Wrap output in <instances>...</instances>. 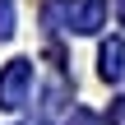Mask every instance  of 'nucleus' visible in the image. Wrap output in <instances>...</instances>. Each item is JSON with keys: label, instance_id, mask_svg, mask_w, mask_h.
Returning a JSON list of instances; mask_svg holds the SVG:
<instances>
[{"label": "nucleus", "instance_id": "7", "mask_svg": "<svg viewBox=\"0 0 125 125\" xmlns=\"http://www.w3.org/2000/svg\"><path fill=\"white\" fill-rule=\"evenodd\" d=\"M116 9H121V23H125V0H116Z\"/></svg>", "mask_w": 125, "mask_h": 125}, {"label": "nucleus", "instance_id": "4", "mask_svg": "<svg viewBox=\"0 0 125 125\" xmlns=\"http://www.w3.org/2000/svg\"><path fill=\"white\" fill-rule=\"evenodd\" d=\"M14 32V9H9V0H0V42Z\"/></svg>", "mask_w": 125, "mask_h": 125}, {"label": "nucleus", "instance_id": "3", "mask_svg": "<svg viewBox=\"0 0 125 125\" xmlns=\"http://www.w3.org/2000/svg\"><path fill=\"white\" fill-rule=\"evenodd\" d=\"M125 46H121V37H107L102 42V51H97V70H102V79H121L125 74Z\"/></svg>", "mask_w": 125, "mask_h": 125}, {"label": "nucleus", "instance_id": "2", "mask_svg": "<svg viewBox=\"0 0 125 125\" xmlns=\"http://www.w3.org/2000/svg\"><path fill=\"white\" fill-rule=\"evenodd\" d=\"M28 88H32V60H9L0 70V107L19 111L28 102Z\"/></svg>", "mask_w": 125, "mask_h": 125}, {"label": "nucleus", "instance_id": "6", "mask_svg": "<svg viewBox=\"0 0 125 125\" xmlns=\"http://www.w3.org/2000/svg\"><path fill=\"white\" fill-rule=\"evenodd\" d=\"M107 121H111V125H125V102H111V111H107Z\"/></svg>", "mask_w": 125, "mask_h": 125}, {"label": "nucleus", "instance_id": "1", "mask_svg": "<svg viewBox=\"0 0 125 125\" xmlns=\"http://www.w3.org/2000/svg\"><path fill=\"white\" fill-rule=\"evenodd\" d=\"M56 19H65V28H74V32H97L107 19V0H56L46 9V23H56Z\"/></svg>", "mask_w": 125, "mask_h": 125}, {"label": "nucleus", "instance_id": "5", "mask_svg": "<svg viewBox=\"0 0 125 125\" xmlns=\"http://www.w3.org/2000/svg\"><path fill=\"white\" fill-rule=\"evenodd\" d=\"M70 125H102V121H97L93 111H83V107H79V111H70Z\"/></svg>", "mask_w": 125, "mask_h": 125}]
</instances>
